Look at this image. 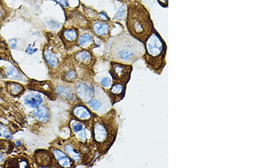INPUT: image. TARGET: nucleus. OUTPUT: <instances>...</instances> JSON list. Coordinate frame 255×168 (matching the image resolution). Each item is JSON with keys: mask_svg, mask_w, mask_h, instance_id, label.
Masks as SVG:
<instances>
[{"mask_svg": "<svg viewBox=\"0 0 255 168\" xmlns=\"http://www.w3.org/2000/svg\"><path fill=\"white\" fill-rule=\"evenodd\" d=\"M91 139L99 155L106 154L114 145L117 137L118 123L116 112L110 109L103 115L95 113L90 127Z\"/></svg>", "mask_w": 255, "mask_h": 168, "instance_id": "f257e3e1", "label": "nucleus"}, {"mask_svg": "<svg viewBox=\"0 0 255 168\" xmlns=\"http://www.w3.org/2000/svg\"><path fill=\"white\" fill-rule=\"evenodd\" d=\"M126 24L130 35L143 44L155 30L148 10L137 2H132L127 6Z\"/></svg>", "mask_w": 255, "mask_h": 168, "instance_id": "f03ea898", "label": "nucleus"}, {"mask_svg": "<svg viewBox=\"0 0 255 168\" xmlns=\"http://www.w3.org/2000/svg\"><path fill=\"white\" fill-rule=\"evenodd\" d=\"M144 44L129 33L116 36L111 44L110 55L112 61L132 65L145 53Z\"/></svg>", "mask_w": 255, "mask_h": 168, "instance_id": "7ed1b4c3", "label": "nucleus"}, {"mask_svg": "<svg viewBox=\"0 0 255 168\" xmlns=\"http://www.w3.org/2000/svg\"><path fill=\"white\" fill-rule=\"evenodd\" d=\"M144 44L145 51L142 58L146 66L154 73L161 75L166 65L167 47L164 40L155 30Z\"/></svg>", "mask_w": 255, "mask_h": 168, "instance_id": "20e7f679", "label": "nucleus"}, {"mask_svg": "<svg viewBox=\"0 0 255 168\" xmlns=\"http://www.w3.org/2000/svg\"><path fill=\"white\" fill-rule=\"evenodd\" d=\"M110 103H111L110 98L106 91L102 87L96 84L94 97L86 104L93 112L98 115L100 114V116L110 110L111 107Z\"/></svg>", "mask_w": 255, "mask_h": 168, "instance_id": "39448f33", "label": "nucleus"}, {"mask_svg": "<svg viewBox=\"0 0 255 168\" xmlns=\"http://www.w3.org/2000/svg\"><path fill=\"white\" fill-rule=\"evenodd\" d=\"M133 66L132 65L111 61L110 63L109 73L112 82L127 85L131 78Z\"/></svg>", "mask_w": 255, "mask_h": 168, "instance_id": "423d86ee", "label": "nucleus"}, {"mask_svg": "<svg viewBox=\"0 0 255 168\" xmlns=\"http://www.w3.org/2000/svg\"><path fill=\"white\" fill-rule=\"evenodd\" d=\"M75 92L81 102L86 104L94 97L96 84L86 77L80 78L74 84Z\"/></svg>", "mask_w": 255, "mask_h": 168, "instance_id": "0eeeda50", "label": "nucleus"}, {"mask_svg": "<svg viewBox=\"0 0 255 168\" xmlns=\"http://www.w3.org/2000/svg\"><path fill=\"white\" fill-rule=\"evenodd\" d=\"M71 114L72 117L75 120L82 122L87 127L90 129L94 113L82 102H78L73 106Z\"/></svg>", "mask_w": 255, "mask_h": 168, "instance_id": "6e6552de", "label": "nucleus"}, {"mask_svg": "<svg viewBox=\"0 0 255 168\" xmlns=\"http://www.w3.org/2000/svg\"><path fill=\"white\" fill-rule=\"evenodd\" d=\"M73 61L77 67L89 70L92 68L95 60L91 51L81 49L73 55Z\"/></svg>", "mask_w": 255, "mask_h": 168, "instance_id": "1a4fd4ad", "label": "nucleus"}, {"mask_svg": "<svg viewBox=\"0 0 255 168\" xmlns=\"http://www.w3.org/2000/svg\"><path fill=\"white\" fill-rule=\"evenodd\" d=\"M67 83L57 86L56 88L57 96L73 106L81 102L75 94V87L71 86V83Z\"/></svg>", "mask_w": 255, "mask_h": 168, "instance_id": "9d476101", "label": "nucleus"}, {"mask_svg": "<svg viewBox=\"0 0 255 168\" xmlns=\"http://www.w3.org/2000/svg\"><path fill=\"white\" fill-rule=\"evenodd\" d=\"M126 86L122 83H112L110 88L108 90H104L110 98L112 105L123 100L126 96Z\"/></svg>", "mask_w": 255, "mask_h": 168, "instance_id": "9b49d317", "label": "nucleus"}, {"mask_svg": "<svg viewBox=\"0 0 255 168\" xmlns=\"http://www.w3.org/2000/svg\"><path fill=\"white\" fill-rule=\"evenodd\" d=\"M28 88L30 90L42 92L53 100L57 96L56 89L49 81L32 80L29 83Z\"/></svg>", "mask_w": 255, "mask_h": 168, "instance_id": "f8f14e48", "label": "nucleus"}, {"mask_svg": "<svg viewBox=\"0 0 255 168\" xmlns=\"http://www.w3.org/2000/svg\"><path fill=\"white\" fill-rule=\"evenodd\" d=\"M79 36L78 30L77 28H67L63 31L62 33L63 41H64L65 47L67 48V49L77 46Z\"/></svg>", "mask_w": 255, "mask_h": 168, "instance_id": "ddd939ff", "label": "nucleus"}, {"mask_svg": "<svg viewBox=\"0 0 255 168\" xmlns=\"http://www.w3.org/2000/svg\"><path fill=\"white\" fill-rule=\"evenodd\" d=\"M91 30L95 35L106 40L110 36V26L107 22L96 20L91 24Z\"/></svg>", "mask_w": 255, "mask_h": 168, "instance_id": "4468645a", "label": "nucleus"}, {"mask_svg": "<svg viewBox=\"0 0 255 168\" xmlns=\"http://www.w3.org/2000/svg\"><path fill=\"white\" fill-rule=\"evenodd\" d=\"M64 151L71 159L74 161L75 165L79 164H83L82 156L79 152L75 142L73 139L71 141H69L64 145Z\"/></svg>", "mask_w": 255, "mask_h": 168, "instance_id": "2eb2a0df", "label": "nucleus"}, {"mask_svg": "<svg viewBox=\"0 0 255 168\" xmlns=\"http://www.w3.org/2000/svg\"><path fill=\"white\" fill-rule=\"evenodd\" d=\"M34 157L36 164H37L38 166L44 168L52 166L54 157L51 152L47 150L41 149L36 151Z\"/></svg>", "mask_w": 255, "mask_h": 168, "instance_id": "dca6fc26", "label": "nucleus"}, {"mask_svg": "<svg viewBox=\"0 0 255 168\" xmlns=\"http://www.w3.org/2000/svg\"><path fill=\"white\" fill-rule=\"evenodd\" d=\"M52 155L60 166L63 168L76 167L74 161L71 159L67 153L61 149L53 148Z\"/></svg>", "mask_w": 255, "mask_h": 168, "instance_id": "f3484780", "label": "nucleus"}, {"mask_svg": "<svg viewBox=\"0 0 255 168\" xmlns=\"http://www.w3.org/2000/svg\"><path fill=\"white\" fill-rule=\"evenodd\" d=\"M71 61L72 63H69L65 70L63 71L61 78L65 82L75 84L78 80V73L73 59Z\"/></svg>", "mask_w": 255, "mask_h": 168, "instance_id": "a211bd4d", "label": "nucleus"}, {"mask_svg": "<svg viewBox=\"0 0 255 168\" xmlns=\"http://www.w3.org/2000/svg\"><path fill=\"white\" fill-rule=\"evenodd\" d=\"M95 43L93 36L89 33H83L79 36L77 46L82 49L90 50L95 47Z\"/></svg>", "mask_w": 255, "mask_h": 168, "instance_id": "6ab92c4d", "label": "nucleus"}, {"mask_svg": "<svg viewBox=\"0 0 255 168\" xmlns=\"http://www.w3.org/2000/svg\"><path fill=\"white\" fill-rule=\"evenodd\" d=\"M36 119L42 123H47L50 120V112L47 107L45 106H39L32 112Z\"/></svg>", "mask_w": 255, "mask_h": 168, "instance_id": "aec40b11", "label": "nucleus"}, {"mask_svg": "<svg viewBox=\"0 0 255 168\" xmlns=\"http://www.w3.org/2000/svg\"><path fill=\"white\" fill-rule=\"evenodd\" d=\"M43 102V98L40 94H29L24 98L25 104L32 108H38Z\"/></svg>", "mask_w": 255, "mask_h": 168, "instance_id": "412c9836", "label": "nucleus"}, {"mask_svg": "<svg viewBox=\"0 0 255 168\" xmlns=\"http://www.w3.org/2000/svg\"><path fill=\"white\" fill-rule=\"evenodd\" d=\"M44 57L46 63L51 68L58 67L60 64L59 57L52 51L46 49L44 52Z\"/></svg>", "mask_w": 255, "mask_h": 168, "instance_id": "4be33fe9", "label": "nucleus"}, {"mask_svg": "<svg viewBox=\"0 0 255 168\" xmlns=\"http://www.w3.org/2000/svg\"><path fill=\"white\" fill-rule=\"evenodd\" d=\"M6 86L9 93L13 96H18L24 92V87L18 83L8 82Z\"/></svg>", "mask_w": 255, "mask_h": 168, "instance_id": "5701e85b", "label": "nucleus"}, {"mask_svg": "<svg viewBox=\"0 0 255 168\" xmlns=\"http://www.w3.org/2000/svg\"><path fill=\"white\" fill-rule=\"evenodd\" d=\"M6 75L9 78L20 81L24 80L26 78V77H24V74L20 73L16 68L13 66L8 68V70L6 71Z\"/></svg>", "mask_w": 255, "mask_h": 168, "instance_id": "b1692460", "label": "nucleus"}, {"mask_svg": "<svg viewBox=\"0 0 255 168\" xmlns=\"http://www.w3.org/2000/svg\"><path fill=\"white\" fill-rule=\"evenodd\" d=\"M127 14V8L124 5H122L121 7L118 8V12L116 14L115 20H122L124 19H126Z\"/></svg>", "mask_w": 255, "mask_h": 168, "instance_id": "393cba45", "label": "nucleus"}, {"mask_svg": "<svg viewBox=\"0 0 255 168\" xmlns=\"http://www.w3.org/2000/svg\"><path fill=\"white\" fill-rule=\"evenodd\" d=\"M12 165L9 166L12 167H20V168H26L28 166V163L27 160L25 159H17L16 160L12 162Z\"/></svg>", "mask_w": 255, "mask_h": 168, "instance_id": "a878e982", "label": "nucleus"}, {"mask_svg": "<svg viewBox=\"0 0 255 168\" xmlns=\"http://www.w3.org/2000/svg\"><path fill=\"white\" fill-rule=\"evenodd\" d=\"M9 51L6 44L4 41H0V58L6 59L10 55H9Z\"/></svg>", "mask_w": 255, "mask_h": 168, "instance_id": "bb28decb", "label": "nucleus"}, {"mask_svg": "<svg viewBox=\"0 0 255 168\" xmlns=\"http://www.w3.org/2000/svg\"><path fill=\"white\" fill-rule=\"evenodd\" d=\"M100 84H101V87L104 90H108L112 84V81L110 78L107 77H104L102 79L100 82Z\"/></svg>", "mask_w": 255, "mask_h": 168, "instance_id": "cd10ccee", "label": "nucleus"}, {"mask_svg": "<svg viewBox=\"0 0 255 168\" xmlns=\"http://www.w3.org/2000/svg\"><path fill=\"white\" fill-rule=\"evenodd\" d=\"M99 20L107 22L110 20V18H108V16H107L106 13L102 12V13H100L99 14Z\"/></svg>", "mask_w": 255, "mask_h": 168, "instance_id": "c85d7f7f", "label": "nucleus"}, {"mask_svg": "<svg viewBox=\"0 0 255 168\" xmlns=\"http://www.w3.org/2000/svg\"><path fill=\"white\" fill-rule=\"evenodd\" d=\"M57 3H59L60 5H61L64 8H67L69 6V3L67 0H53Z\"/></svg>", "mask_w": 255, "mask_h": 168, "instance_id": "c756f323", "label": "nucleus"}, {"mask_svg": "<svg viewBox=\"0 0 255 168\" xmlns=\"http://www.w3.org/2000/svg\"><path fill=\"white\" fill-rule=\"evenodd\" d=\"M16 43H17V40L16 39H11L9 40V44L10 47L13 49H14L16 48Z\"/></svg>", "mask_w": 255, "mask_h": 168, "instance_id": "7c9ffc66", "label": "nucleus"}, {"mask_svg": "<svg viewBox=\"0 0 255 168\" xmlns=\"http://www.w3.org/2000/svg\"><path fill=\"white\" fill-rule=\"evenodd\" d=\"M36 51H37V49H36V48H34L31 47V46H29V47H28L27 48L26 53H27V54H28V55H32V54H34V53H35Z\"/></svg>", "mask_w": 255, "mask_h": 168, "instance_id": "2f4dec72", "label": "nucleus"}, {"mask_svg": "<svg viewBox=\"0 0 255 168\" xmlns=\"http://www.w3.org/2000/svg\"><path fill=\"white\" fill-rule=\"evenodd\" d=\"M158 3L163 8L168 6V0H158Z\"/></svg>", "mask_w": 255, "mask_h": 168, "instance_id": "473e14b6", "label": "nucleus"}, {"mask_svg": "<svg viewBox=\"0 0 255 168\" xmlns=\"http://www.w3.org/2000/svg\"><path fill=\"white\" fill-rule=\"evenodd\" d=\"M21 142L20 141H16V146H18V147H20L21 145Z\"/></svg>", "mask_w": 255, "mask_h": 168, "instance_id": "72a5a7b5", "label": "nucleus"}, {"mask_svg": "<svg viewBox=\"0 0 255 168\" xmlns=\"http://www.w3.org/2000/svg\"><path fill=\"white\" fill-rule=\"evenodd\" d=\"M3 160V157H2L1 155H0V162H1V161H2Z\"/></svg>", "mask_w": 255, "mask_h": 168, "instance_id": "f704fd0d", "label": "nucleus"}, {"mask_svg": "<svg viewBox=\"0 0 255 168\" xmlns=\"http://www.w3.org/2000/svg\"><path fill=\"white\" fill-rule=\"evenodd\" d=\"M2 136V134L1 132V130H0V137H1Z\"/></svg>", "mask_w": 255, "mask_h": 168, "instance_id": "c9c22d12", "label": "nucleus"}, {"mask_svg": "<svg viewBox=\"0 0 255 168\" xmlns=\"http://www.w3.org/2000/svg\"><path fill=\"white\" fill-rule=\"evenodd\" d=\"M0 74H1V73H0Z\"/></svg>", "mask_w": 255, "mask_h": 168, "instance_id": "e433bc0d", "label": "nucleus"}, {"mask_svg": "<svg viewBox=\"0 0 255 168\" xmlns=\"http://www.w3.org/2000/svg\"><path fill=\"white\" fill-rule=\"evenodd\" d=\"M0 125H1V124H0Z\"/></svg>", "mask_w": 255, "mask_h": 168, "instance_id": "4c0bfd02", "label": "nucleus"}]
</instances>
